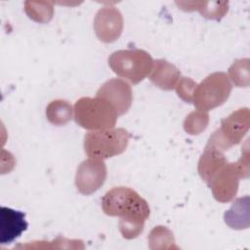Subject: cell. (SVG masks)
Listing matches in <instances>:
<instances>
[{
    "label": "cell",
    "instance_id": "6da1fadb",
    "mask_svg": "<svg viewBox=\"0 0 250 250\" xmlns=\"http://www.w3.org/2000/svg\"><path fill=\"white\" fill-rule=\"evenodd\" d=\"M104 214L119 217L118 228L125 239H134L144 230L149 217V206L137 191L126 187H116L105 192L102 199Z\"/></svg>",
    "mask_w": 250,
    "mask_h": 250
},
{
    "label": "cell",
    "instance_id": "7a4b0ae2",
    "mask_svg": "<svg viewBox=\"0 0 250 250\" xmlns=\"http://www.w3.org/2000/svg\"><path fill=\"white\" fill-rule=\"evenodd\" d=\"M73 108L75 122L91 131L114 128L118 117L112 105L98 97H82L76 101Z\"/></svg>",
    "mask_w": 250,
    "mask_h": 250
},
{
    "label": "cell",
    "instance_id": "3957f363",
    "mask_svg": "<svg viewBox=\"0 0 250 250\" xmlns=\"http://www.w3.org/2000/svg\"><path fill=\"white\" fill-rule=\"evenodd\" d=\"M130 137L124 128L91 131L84 137V150L90 158L104 160L124 152Z\"/></svg>",
    "mask_w": 250,
    "mask_h": 250
},
{
    "label": "cell",
    "instance_id": "277c9868",
    "mask_svg": "<svg viewBox=\"0 0 250 250\" xmlns=\"http://www.w3.org/2000/svg\"><path fill=\"white\" fill-rule=\"evenodd\" d=\"M108 65L118 76L139 84L150 74L153 60L145 50H118L108 57Z\"/></svg>",
    "mask_w": 250,
    "mask_h": 250
},
{
    "label": "cell",
    "instance_id": "5b68a950",
    "mask_svg": "<svg viewBox=\"0 0 250 250\" xmlns=\"http://www.w3.org/2000/svg\"><path fill=\"white\" fill-rule=\"evenodd\" d=\"M249 126V108H239L221 120V127L210 136L206 146L215 147L221 151L228 150L241 142L248 132Z\"/></svg>",
    "mask_w": 250,
    "mask_h": 250
},
{
    "label": "cell",
    "instance_id": "8992f818",
    "mask_svg": "<svg viewBox=\"0 0 250 250\" xmlns=\"http://www.w3.org/2000/svg\"><path fill=\"white\" fill-rule=\"evenodd\" d=\"M231 83L227 73H211L197 84L192 104L197 109L209 111L225 104L231 93Z\"/></svg>",
    "mask_w": 250,
    "mask_h": 250
},
{
    "label": "cell",
    "instance_id": "52a82bcc",
    "mask_svg": "<svg viewBox=\"0 0 250 250\" xmlns=\"http://www.w3.org/2000/svg\"><path fill=\"white\" fill-rule=\"evenodd\" d=\"M107 176L106 165L102 159L88 158L82 161L75 175V187L84 195L97 191L105 182Z\"/></svg>",
    "mask_w": 250,
    "mask_h": 250
},
{
    "label": "cell",
    "instance_id": "ba28073f",
    "mask_svg": "<svg viewBox=\"0 0 250 250\" xmlns=\"http://www.w3.org/2000/svg\"><path fill=\"white\" fill-rule=\"evenodd\" d=\"M240 178L242 176L236 163L228 162L215 174L207 185L218 202L228 203L233 200L236 195Z\"/></svg>",
    "mask_w": 250,
    "mask_h": 250
},
{
    "label": "cell",
    "instance_id": "9c48e42d",
    "mask_svg": "<svg viewBox=\"0 0 250 250\" xmlns=\"http://www.w3.org/2000/svg\"><path fill=\"white\" fill-rule=\"evenodd\" d=\"M96 97L106 101L115 109L117 115L125 114L131 107L133 94L128 82L119 78L105 81L97 91Z\"/></svg>",
    "mask_w": 250,
    "mask_h": 250
},
{
    "label": "cell",
    "instance_id": "30bf717a",
    "mask_svg": "<svg viewBox=\"0 0 250 250\" xmlns=\"http://www.w3.org/2000/svg\"><path fill=\"white\" fill-rule=\"evenodd\" d=\"M94 30L102 42L112 43L116 41L123 30L122 14L112 6L101 8L94 19Z\"/></svg>",
    "mask_w": 250,
    "mask_h": 250
},
{
    "label": "cell",
    "instance_id": "8fae6325",
    "mask_svg": "<svg viewBox=\"0 0 250 250\" xmlns=\"http://www.w3.org/2000/svg\"><path fill=\"white\" fill-rule=\"evenodd\" d=\"M25 214L9 207L0 209V242L9 244L16 240L27 229Z\"/></svg>",
    "mask_w": 250,
    "mask_h": 250
},
{
    "label": "cell",
    "instance_id": "7c38bea8",
    "mask_svg": "<svg viewBox=\"0 0 250 250\" xmlns=\"http://www.w3.org/2000/svg\"><path fill=\"white\" fill-rule=\"evenodd\" d=\"M180 77L181 71L173 63L163 59L153 61L149 79L156 87L165 91H171L175 89Z\"/></svg>",
    "mask_w": 250,
    "mask_h": 250
},
{
    "label": "cell",
    "instance_id": "4fadbf2b",
    "mask_svg": "<svg viewBox=\"0 0 250 250\" xmlns=\"http://www.w3.org/2000/svg\"><path fill=\"white\" fill-rule=\"evenodd\" d=\"M227 163L228 160L223 151L215 147L205 146L204 151L198 161L197 171L201 179L208 184L215 174Z\"/></svg>",
    "mask_w": 250,
    "mask_h": 250
},
{
    "label": "cell",
    "instance_id": "5bb4252c",
    "mask_svg": "<svg viewBox=\"0 0 250 250\" xmlns=\"http://www.w3.org/2000/svg\"><path fill=\"white\" fill-rule=\"evenodd\" d=\"M180 9L191 12L198 11L202 17L209 20H221L229 11L228 1H192V2H176Z\"/></svg>",
    "mask_w": 250,
    "mask_h": 250
},
{
    "label": "cell",
    "instance_id": "9a60e30c",
    "mask_svg": "<svg viewBox=\"0 0 250 250\" xmlns=\"http://www.w3.org/2000/svg\"><path fill=\"white\" fill-rule=\"evenodd\" d=\"M224 220L230 229H247L249 227V196L236 198L230 208L225 212Z\"/></svg>",
    "mask_w": 250,
    "mask_h": 250
},
{
    "label": "cell",
    "instance_id": "2e32d148",
    "mask_svg": "<svg viewBox=\"0 0 250 250\" xmlns=\"http://www.w3.org/2000/svg\"><path fill=\"white\" fill-rule=\"evenodd\" d=\"M74 116L73 106L64 100H54L46 107V117L55 126H62Z\"/></svg>",
    "mask_w": 250,
    "mask_h": 250
},
{
    "label": "cell",
    "instance_id": "e0dca14e",
    "mask_svg": "<svg viewBox=\"0 0 250 250\" xmlns=\"http://www.w3.org/2000/svg\"><path fill=\"white\" fill-rule=\"evenodd\" d=\"M148 247L151 250L180 249L176 245L173 232L164 226L154 227L148 234Z\"/></svg>",
    "mask_w": 250,
    "mask_h": 250
},
{
    "label": "cell",
    "instance_id": "ac0fdd59",
    "mask_svg": "<svg viewBox=\"0 0 250 250\" xmlns=\"http://www.w3.org/2000/svg\"><path fill=\"white\" fill-rule=\"evenodd\" d=\"M24 12L32 21L39 23H47L54 16V2L25 1Z\"/></svg>",
    "mask_w": 250,
    "mask_h": 250
},
{
    "label": "cell",
    "instance_id": "d6986e66",
    "mask_svg": "<svg viewBox=\"0 0 250 250\" xmlns=\"http://www.w3.org/2000/svg\"><path fill=\"white\" fill-rule=\"evenodd\" d=\"M209 114L207 111L196 109L187 115L184 120V130L189 135H198L208 126Z\"/></svg>",
    "mask_w": 250,
    "mask_h": 250
},
{
    "label": "cell",
    "instance_id": "ffe728a7",
    "mask_svg": "<svg viewBox=\"0 0 250 250\" xmlns=\"http://www.w3.org/2000/svg\"><path fill=\"white\" fill-rule=\"evenodd\" d=\"M228 76L236 87H248L250 83L249 59L235 60L229 68Z\"/></svg>",
    "mask_w": 250,
    "mask_h": 250
},
{
    "label": "cell",
    "instance_id": "44dd1931",
    "mask_svg": "<svg viewBox=\"0 0 250 250\" xmlns=\"http://www.w3.org/2000/svg\"><path fill=\"white\" fill-rule=\"evenodd\" d=\"M197 83L189 77H180L175 89L178 97L186 103H192Z\"/></svg>",
    "mask_w": 250,
    "mask_h": 250
},
{
    "label": "cell",
    "instance_id": "7402d4cb",
    "mask_svg": "<svg viewBox=\"0 0 250 250\" xmlns=\"http://www.w3.org/2000/svg\"><path fill=\"white\" fill-rule=\"evenodd\" d=\"M242 178H248L249 177V151L248 148L245 147L244 151L241 150V157L235 162Z\"/></svg>",
    "mask_w": 250,
    "mask_h": 250
}]
</instances>
